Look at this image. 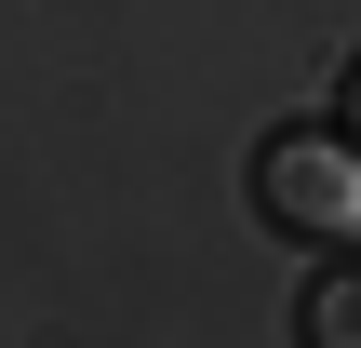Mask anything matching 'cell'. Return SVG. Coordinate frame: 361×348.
Wrapping results in <instances>:
<instances>
[{
	"instance_id": "2",
	"label": "cell",
	"mask_w": 361,
	"mask_h": 348,
	"mask_svg": "<svg viewBox=\"0 0 361 348\" xmlns=\"http://www.w3.org/2000/svg\"><path fill=\"white\" fill-rule=\"evenodd\" d=\"M348 107H361V94H348Z\"/></svg>"
},
{
	"instance_id": "1",
	"label": "cell",
	"mask_w": 361,
	"mask_h": 348,
	"mask_svg": "<svg viewBox=\"0 0 361 348\" xmlns=\"http://www.w3.org/2000/svg\"><path fill=\"white\" fill-rule=\"evenodd\" d=\"M255 201H268V228H295V241H348L361 228V161L322 148V134H281V148L255 161Z\"/></svg>"
}]
</instances>
